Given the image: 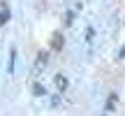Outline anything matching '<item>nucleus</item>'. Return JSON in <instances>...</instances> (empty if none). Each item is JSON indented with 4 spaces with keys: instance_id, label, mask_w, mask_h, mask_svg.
I'll return each instance as SVG.
<instances>
[{
    "instance_id": "obj_1",
    "label": "nucleus",
    "mask_w": 125,
    "mask_h": 116,
    "mask_svg": "<svg viewBox=\"0 0 125 116\" xmlns=\"http://www.w3.org/2000/svg\"><path fill=\"white\" fill-rule=\"evenodd\" d=\"M46 60H49V54H46V51H40V54H37V63H35V74H40L46 67Z\"/></svg>"
},
{
    "instance_id": "obj_2",
    "label": "nucleus",
    "mask_w": 125,
    "mask_h": 116,
    "mask_svg": "<svg viewBox=\"0 0 125 116\" xmlns=\"http://www.w3.org/2000/svg\"><path fill=\"white\" fill-rule=\"evenodd\" d=\"M7 21H9V7L0 0V26H5Z\"/></svg>"
},
{
    "instance_id": "obj_3",
    "label": "nucleus",
    "mask_w": 125,
    "mask_h": 116,
    "mask_svg": "<svg viewBox=\"0 0 125 116\" xmlns=\"http://www.w3.org/2000/svg\"><path fill=\"white\" fill-rule=\"evenodd\" d=\"M56 88H58V93H62V91H65L67 88V79H65V77H62V74H56Z\"/></svg>"
},
{
    "instance_id": "obj_4",
    "label": "nucleus",
    "mask_w": 125,
    "mask_h": 116,
    "mask_svg": "<svg viewBox=\"0 0 125 116\" xmlns=\"http://www.w3.org/2000/svg\"><path fill=\"white\" fill-rule=\"evenodd\" d=\"M14 63H16V51H9V74H14Z\"/></svg>"
},
{
    "instance_id": "obj_5",
    "label": "nucleus",
    "mask_w": 125,
    "mask_h": 116,
    "mask_svg": "<svg viewBox=\"0 0 125 116\" xmlns=\"http://www.w3.org/2000/svg\"><path fill=\"white\" fill-rule=\"evenodd\" d=\"M32 91H35V95H37V98L46 95V88H44V86H40V84H32Z\"/></svg>"
},
{
    "instance_id": "obj_6",
    "label": "nucleus",
    "mask_w": 125,
    "mask_h": 116,
    "mask_svg": "<svg viewBox=\"0 0 125 116\" xmlns=\"http://www.w3.org/2000/svg\"><path fill=\"white\" fill-rule=\"evenodd\" d=\"M118 58H125V44L121 46V51H118Z\"/></svg>"
}]
</instances>
